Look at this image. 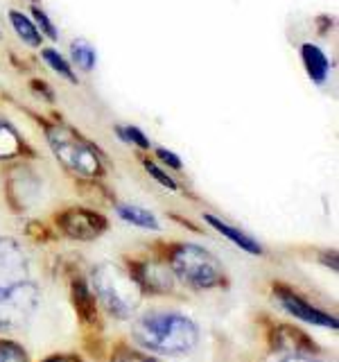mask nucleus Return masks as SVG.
Returning a JSON list of instances; mask_svg holds the SVG:
<instances>
[{
	"label": "nucleus",
	"mask_w": 339,
	"mask_h": 362,
	"mask_svg": "<svg viewBox=\"0 0 339 362\" xmlns=\"http://www.w3.org/2000/svg\"><path fill=\"white\" fill-rule=\"evenodd\" d=\"M274 349L278 351H285L287 356L292 354H316V346H314V339H310L303 331L287 324H278L276 331H274Z\"/></svg>",
	"instance_id": "13"
},
{
	"label": "nucleus",
	"mask_w": 339,
	"mask_h": 362,
	"mask_svg": "<svg viewBox=\"0 0 339 362\" xmlns=\"http://www.w3.org/2000/svg\"><path fill=\"white\" fill-rule=\"evenodd\" d=\"M113 211H116V215L122 222H127L131 226H138V229H143V231H161V222H158V218L152 211H147L143 206L120 202L113 206Z\"/></svg>",
	"instance_id": "15"
},
{
	"label": "nucleus",
	"mask_w": 339,
	"mask_h": 362,
	"mask_svg": "<svg viewBox=\"0 0 339 362\" xmlns=\"http://www.w3.org/2000/svg\"><path fill=\"white\" fill-rule=\"evenodd\" d=\"M30 3H32V5H37V3H39V0H30Z\"/></svg>",
	"instance_id": "30"
},
{
	"label": "nucleus",
	"mask_w": 339,
	"mask_h": 362,
	"mask_svg": "<svg viewBox=\"0 0 339 362\" xmlns=\"http://www.w3.org/2000/svg\"><path fill=\"white\" fill-rule=\"evenodd\" d=\"M143 170H145V173L156 181L158 186H163V188L172 190V192H177V190H179V184L174 181V177H170L165 168H161L158 163L150 161V158H145V161H143Z\"/></svg>",
	"instance_id": "22"
},
{
	"label": "nucleus",
	"mask_w": 339,
	"mask_h": 362,
	"mask_svg": "<svg viewBox=\"0 0 339 362\" xmlns=\"http://www.w3.org/2000/svg\"><path fill=\"white\" fill-rule=\"evenodd\" d=\"M5 37V25H3V18H0V41H3Z\"/></svg>",
	"instance_id": "29"
},
{
	"label": "nucleus",
	"mask_w": 339,
	"mask_h": 362,
	"mask_svg": "<svg viewBox=\"0 0 339 362\" xmlns=\"http://www.w3.org/2000/svg\"><path fill=\"white\" fill-rule=\"evenodd\" d=\"M73 303H75V313L86 326H100V308H97V299L90 286L84 279H75L73 281Z\"/></svg>",
	"instance_id": "14"
},
{
	"label": "nucleus",
	"mask_w": 339,
	"mask_h": 362,
	"mask_svg": "<svg viewBox=\"0 0 339 362\" xmlns=\"http://www.w3.org/2000/svg\"><path fill=\"white\" fill-rule=\"evenodd\" d=\"M154 154H156V158H158V161H161L165 168L174 170V173H181V170H184V161H181V156L174 154V152H170V150H165V147H156Z\"/></svg>",
	"instance_id": "24"
},
{
	"label": "nucleus",
	"mask_w": 339,
	"mask_h": 362,
	"mask_svg": "<svg viewBox=\"0 0 339 362\" xmlns=\"http://www.w3.org/2000/svg\"><path fill=\"white\" fill-rule=\"evenodd\" d=\"M280 362H321V360H316L310 354H292V356H285Z\"/></svg>",
	"instance_id": "27"
},
{
	"label": "nucleus",
	"mask_w": 339,
	"mask_h": 362,
	"mask_svg": "<svg viewBox=\"0 0 339 362\" xmlns=\"http://www.w3.org/2000/svg\"><path fill=\"white\" fill-rule=\"evenodd\" d=\"M167 265L172 269L174 279L197 292L226 288V283H229L222 260L206 247L195 243L174 245L167 254Z\"/></svg>",
	"instance_id": "3"
},
{
	"label": "nucleus",
	"mask_w": 339,
	"mask_h": 362,
	"mask_svg": "<svg viewBox=\"0 0 339 362\" xmlns=\"http://www.w3.org/2000/svg\"><path fill=\"white\" fill-rule=\"evenodd\" d=\"M0 362H30L28 351L11 339H0Z\"/></svg>",
	"instance_id": "23"
},
{
	"label": "nucleus",
	"mask_w": 339,
	"mask_h": 362,
	"mask_svg": "<svg viewBox=\"0 0 339 362\" xmlns=\"http://www.w3.org/2000/svg\"><path fill=\"white\" fill-rule=\"evenodd\" d=\"M7 18H9V25L11 30L16 32V37L28 45V48H41V43H43V37H41V32L39 28L34 25V21L25 14V11H20V9H7Z\"/></svg>",
	"instance_id": "16"
},
{
	"label": "nucleus",
	"mask_w": 339,
	"mask_h": 362,
	"mask_svg": "<svg viewBox=\"0 0 339 362\" xmlns=\"http://www.w3.org/2000/svg\"><path fill=\"white\" fill-rule=\"evenodd\" d=\"M41 179L28 165H16L7 181V195L16 211H28L39 199Z\"/></svg>",
	"instance_id": "10"
},
{
	"label": "nucleus",
	"mask_w": 339,
	"mask_h": 362,
	"mask_svg": "<svg viewBox=\"0 0 339 362\" xmlns=\"http://www.w3.org/2000/svg\"><path fill=\"white\" fill-rule=\"evenodd\" d=\"M30 16H32V21H34V25L39 28L41 37L50 39V41H56V39H59V30H56L54 21L50 18V14H48V11H45L43 7L32 5V7H30Z\"/></svg>",
	"instance_id": "21"
},
{
	"label": "nucleus",
	"mask_w": 339,
	"mask_h": 362,
	"mask_svg": "<svg viewBox=\"0 0 339 362\" xmlns=\"http://www.w3.org/2000/svg\"><path fill=\"white\" fill-rule=\"evenodd\" d=\"M56 226H59V231L66 238H71V240L90 243V240H97V238L109 229V222L102 213L75 206L56 215Z\"/></svg>",
	"instance_id": "8"
},
{
	"label": "nucleus",
	"mask_w": 339,
	"mask_h": 362,
	"mask_svg": "<svg viewBox=\"0 0 339 362\" xmlns=\"http://www.w3.org/2000/svg\"><path fill=\"white\" fill-rule=\"evenodd\" d=\"M116 136L124 145H133L145 152L152 150V141L147 139V134L141 127H136V124H116Z\"/></svg>",
	"instance_id": "20"
},
{
	"label": "nucleus",
	"mask_w": 339,
	"mask_h": 362,
	"mask_svg": "<svg viewBox=\"0 0 339 362\" xmlns=\"http://www.w3.org/2000/svg\"><path fill=\"white\" fill-rule=\"evenodd\" d=\"M129 272L143 292L165 294L172 292L174 288L172 269H170L167 263H161V260H138V263H131Z\"/></svg>",
	"instance_id": "9"
},
{
	"label": "nucleus",
	"mask_w": 339,
	"mask_h": 362,
	"mask_svg": "<svg viewBox=\"0 0 339 362\" xmlns=\"http://www.w3.org/2000/svg\"><path fill=\"white\" fill-rule=\"evenodd\" d=\"M133 342L156 356H186L199 342V328L177 310H150L131 326Z\"/></svg>",
	"instance_id": "1"
},
{
	"label": "nucleus",
	"mask_w": 339,
	"mask_h": 362,
	"mask_svg": "<svg viewBox=\"0 0 339 362\" xmlns=\"http://www.w3.org/2000/svg\"><path fill=\"white\" fill-rule=\"evenodd\" d=\"M71 64L82 73H93L97 66V50L88 39L77 37L71 41Z\"/></svg>",
	"instance_id": "18"
},
{
	"label": "nucleus",
	"mask_w": 339,
	"mask_h": 362,
	"mask_svg": "<svg viewBox=\"0 0 339 362\" xmlns=\"http://www.w3.org/2000/svg\"><path fill=\"white\" fill-rule=\"evenodd\" d=\"M203 220H206V224L210 226V229H215L220 235H224L226 240L233 243L235 247H240L244 254H249V256H263L265 254L263 245H260L254 235H249L246 231L237 229V226H233L229 222H224L222 218H218V215L206 213V215H203Z\"/></svg>",
	"instance_id": "12"
},
{
	"label": "nucleus",
	"mask_w": 339,
	"mask_h": 362,
	"mask_svg": "<svg viewBox=\"0 0 339 362\" xmlns=\"http://www.w3.org/2000/svg\"><path fill=\"white\" fill-rule=\"evenodd\" d=\"M113 362H158V360L141 354V351H133V349L122 346V349H118V354L113 356Z\"/></svg>",
	"instance_id": "25"
},
{
	"label": "nucleus",
	"mask_w": 339,
	"mask_h": 362,
	"mask_svg": "<svg viewBox=\"0 0 339 362\" xmlns=\"http://www.w3.org/2000/svg\"><path fill=\"white\" fill-rule=\"evenodd\" d=\"M25 281H30V260L25 249L11 238L0 235V301Z\"/></svg>",
	"instance_id": "6"
},
{
	"label": "nucleus",
	"mask_w": 339,
	"mask_h": 362,
	"mask_svg": "<svg viewBox=\"0 0 339 362\" xmlns=\"http://www.w3.org/2000/svg\"><path fill=\"white\" fill-rule=\"evenodd\" d=\"M45 141H48L56 161L66 170H71L73 175L84 179H97L105 175V161H102L97 147L86 141L79 132H75L71 124H48Z\"/></svg>",
	"instance_id": "4"
},
{
	"label": "nucleus",
	"mask_w": 339,
	"mask_h": 362,
	"mask_svg": "<svg viewBox=\"0 0 339 362\" xmlns=\"http://www.w3.org/2000/svg\"><path fill=\"white\" fill-rule=\"evenodd\" d=\"M41 59L45 62V66L50 68V71H54L59 77H64L66 82H71V84H77L79 79L73 71V64L71 59H66V57L56 50V48H43L41 45Z\"/></svg>",
	"instance_id": "19"
},
{
	"label": "nucleus",
	"mask_w": 339,
	"mask_h": 362,
	"mask_svg": "<svg viewBox=\"0 0 339 362\" xmlns=\"http://www.w3.org/2000/svg\"><path fill=\"white\" fill-rule=\"evenodd\" d=\"M90 290L113 320H131L143 301V290L131 272L116 263H100L93 267Z\"/></svg>",
	"instance_id": "2"
},
{
	"label": "nucleus",
	"mask_w": 339,
	"mask_h": 362,
	"mask_svg": "<svg viewBox=\"0 0 339 362\" xmlns=\"http://www.w3.org/2000/svg\"><path fill=\"white\" fill-rule=\"evenodd\" d=\"M274 297L280 303L282 310L290 313L292 317H297V320L305 322V324L319 326V328H331V331H337V328H339V322H337L335 315L316 308L314 303H310L305 297H301V294L294 288H290V286L274 283Z\"/></svg>",
	"instance_id": "7"
},
{
	"label": "nucleus",
	"mask_w": 339,
	"mask_h": 362,
	"mask_svg": "<svg viewBox=\"0 0 339 362\" xmlns=\"http://www.w3.org/2000/svg\"><path fill=\"white\" fill-rule=\"evenodd\" d=\"M25 152V139L9 120L0 118V161H14Z\"/></svg>",
	"instance_id": "17"
},
{
	"label": "nucleus",
	"mask_w": 339,
	"mask_h": 362,
	"mask_svg": "<svg viewBox=\"0 0 339 362\" xmlns=\"http://www.w3.org/2000/svg\"><path fill=\"white\" fill-rule=\"evenodd\" d=\"M30 86H32V88H39V90H37V95H43V98L48 100V102H54V93H52V88H50L48 84H45V82H41V79H32Z\"/></svg>",
	"instance_id": "26"
},
{
	"label": "nucleus",
	"mask_w": 339,
	"mask_h": 362,
	"mask_svg": "<svg viewBox=\"0 0 339 362\" xmlns=\"http://www.w3.org/2000/svg\"><path fill=\"white\" fill-rule=\"evenodd\" d=\"M39 305V288L32 281L20 283L0 301V331H18Z\"/></svg>",
	"instance_id": "5"
},
{
	"label": "nucleus",
	"mask_w": 339,
	"mask_h": 362,
	"mask_svg": "<svg viewBox=\"0 0 339 362\" xmlns=\"http://www.w3.org/2000/svg\"><path fill=\"white\" fill-rule=\"evenodd\" d=\"M45 362H82L77 356H54V358H48Z\"/></svg>",
	"instance_id": "28"
},
{
	"label": "nucleus",
	"mask_w": 339,
	"mask_h": 362,
	"mask_svg": "<svg viewBox=\"0 0 339 362\" xmlns=\"http://www.w3.org/2000/svg\"><path fill=\"white\" fill-rule=\"evenodd\" d=\"M299 54H301V64L305 68V73H308L310 82L316 86H323L328 82V77H331V71H333V64H331V59H328L326 50L321 48V45L308 41V43H301Z\"/></svg>",
	"instance_id": "11"
}]
</instances>
